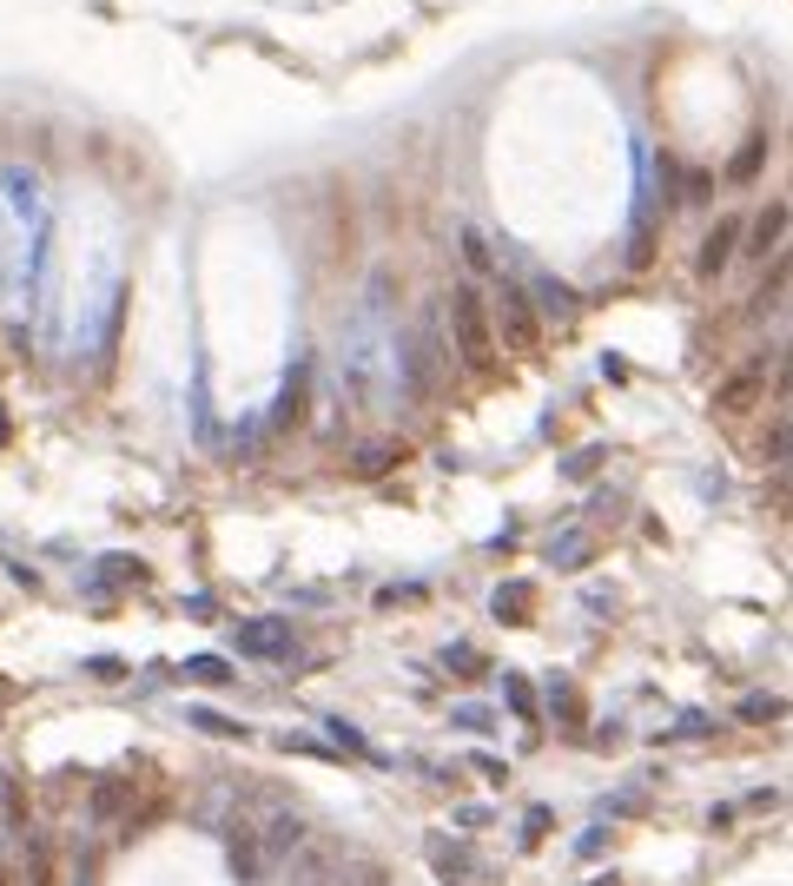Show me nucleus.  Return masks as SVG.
Returning a JSON list of instances; mask_svg holds the SVG:
<instances>
[{
  "mask_svg": "<svg viewBox=\"0 0 793 886\" xmlns=\"http://www.w3.org/2000/svg\"><path fill=\"white\" fill-rule=\"evenodd\" d=\"M542 834H549V808H529V814H523V847H536Z\"/></svg>",
  "mask_w": 793,
  "mask_h": 886,
  "instance_id": "obj_30",
  "label": "nucleus"
},
{
  "mask_svg": "<svg viewBox=\"0 0 793 886\" xmlns=\"http://www.w3.org/2000/svg\"><path fill=\"white\" fill-rule=\"evenodd\" d=\"M338 886H344V879H338Z\"/></svg>",
  "mask_w": 793,
  "mask_h": 886,
  "instance_id": "obj_35",
  "label": "nucleus"
},
{
  "mask_svg": "<svg viewBox=\"0 0 793 886\" xmlns=\"http://www.w3.org/2000/svg\"><path fill=\"white\" fill-rule=\"evenodd\" d=\"M780 714H786L780 695H741V701H734V721H741V728H773Z\"/></svg>",
  "mask_w": 793,
  "mask_h": 886,
  "instance_id": "obj_21",
  "label": "nucleus"
},
{
  "mask_svg": "<svg viewBox=\"0 0 793 886\" xmlns=\"http://www.w3.org/2000/svg\"><path fill=\"white\" fill-rule=\"evenodd\" d=\"M503 701L523 714V728H529V735L542 728V708H536V688H529V675H503Z\"/></svg>",
  "mask_w": 793,
  "mask_h": 886,
  "instance_id": "obj_24",
  "label": "nucleus"
},
{
  "mask_svg": "<svg viewBox=\"0 0 793 886\" xmlns=\"http://www.w3.org/2000/svg\"><path fill=\"white\" fill-rule=\"evenodd\" d=\"M304 411H311V358H298L285 371V390H278V404H272V430L285 437L291 424H304Z\"/></svg>",
  "mask_w": 793,
  "mask_h": 886,
  "instance_id": "obj_13",
  "label": "nucleus"
},
{
  "mask_svg": "<svg viewBox=\"0 0 793 886\" xmlns=\"http://www.w3.org/2000/svg\"><path fill=\"white\" fill-rule=\"evenodd\" d=\"M714 192H721V173H707V166H688V173H681V192H675V205H694V212H707V205H714Z\"/></svg>",
  "mask_w": 793,
  "mask_h": 886,
  "instance_id": "obj_20",
  "label": "nucleus"
},
{
  "mask_svg": "<svg viewBox=\"0 0 793 886\" xmlns=\"http://www.w3.org/2000/svg\"><path fill=\"white\" fill-rule=\"evenodd\" d=\"M490 317H496L503 351H516V358H536V351H542V338H549L542 311H536V298H529V278L496 272V278H490Z\"/></svg>",
  "mask_w": 793,
  "mask_h": 886,
  "instance_id": "obj_3",
  "label": "nucleus"
},
{
  "mask_svg": "<svg viewBox=\"0 0 793 886\" xmlns=\"http://www.w3.org/2000/svg\"><path fill=\"white\" fill-rule=\"evenodd\" d=\"M786 483H793V476H786Z\"/></svg>",
  "mask_w": 793,
  "mask_h": 886,
  "instance_id": "obj_36",
  "label": "nucleus"
},
{
  "mask_svg": "<svg viewBox=\"0 0 793 886\" xmlns=\"http://www.w3.org/2000/svg\"><path fill=\"white\" fill-rule=\"evenodd\" d=\"M767 152H773V139H767V126H754V133L741 139V152L728 159V186H754V179L767 173Z\"/></svg>",
  "mask_w": 793,
  "mask_h": 886,
  "instance_id": "obj_15",
  "label": "nucleus"
},
{
  "mask_svg": "<svg viewBox=\"0 0 793 886\" xmlns=\"http://www.w3.org/2000/svg\"><path fill=\"white\" fill-rule=\"evenodd\" d=\"M549 714L563 721L569 735H582V728H589V701H582V688H576V682H563V675L549 682Z\"/></svg>",
  "mask_w": 793,
  "mask_h": 886,
  "instance_id": "obj_16",
  "label": "nucleus"
},
{
  "mask_svg": "<svg viewBox=\"0 0 793 886\" xmlns=\"http://www.w3.org/2000/svg\"><path fill=\"white\" fill-rule=\"evenodd\" d=\"M767 384H773V358H767V351L741 358V364H734L721 384H714V397H707V417H714V424H747V417L760 411Z\"/></svg>",
  "mask_w": 793,
  "mask_h": 886,
  "instance_id": "obj_4",
  "label": "nucleus"
},
{
  "mask_svg": "<svg viewBox=\"0 0 793 886\" xmlns=\"http://www.w3.org/2000/svg\"><path fill=\"white\" fill-rule=\"evenodd\" d=\"M93 589H146V562L139 556H100L93 562Z\"/></svg>",
  "mask_w": 793,
  "mask_h": 886,
  "instance_id": "obj_17",
  "label": "nucleus"
},
{
  "mask_svg": "<svg viewBox=\"0 0 793 886\" xmlns=\"http://www.w3.org/2000/svg\"><path fill=\"white\" fill-rule=\"evenodd\" d=\"M396 358H404V390L417 397V404H437L450 371H456V351H450V332H443V304H437L430 325L396 338Z\"/></svg>",
  "mask_w": 793,
  "mask_h": 886,
  "instance_id": "obj_2",
  "label": "nucleus"
},
{
  "mask_svg": "<svg viewBox=\"0 0 793 886\" xmlns=\"http://www.w3.org/2000/svg\"><path fill=\"white\" fill-rule=\"evenodd\" d=\"M396 463H404V444H364V450L351 457L357 476H383V470H396Z\"/></svg>",
  "mask_w": 793,
  "mask_h": 886,
  "instance_id": "obj_25",
  "label": "nucleus"
},
{
  "mask_svg": "<svg viewBox=\"0 0 793 886\" xmlns=\"http://www.w3.org/2000/svg\"><path fill=\"white\" fill-rule=\"evenodd\" d=\"M133 808H139V787H133V768H106L93 787H87V821L93 827H126L133 821Z\"/></svg>",
  "mask_w": 793,
  "mask_h": 886,
  "instance_id": "obj_7",
  "label": "nucleus"
},
{
  "mask_svg": "<svg viewBox=\"0 0 793 886\" xmlns=\"http://www.w3.org/2000/svg\"><path fill=\"white\" fill-rule=\"evenodd\" d=\"M443 669H450V675H463V682H476V675H490L483 649H469V641H450V649H443Z\"/></svg>",
  "mask_w": 793,
  "mask_h": 886,
  "instance_id": "obj_28",
  "label": "nucleus"
},
{
  "mask_svg": "<svg viewBox=\"0 0 793 886\" xmlns=\"http://www.w3.org/2000/svg\"><path fill=\"white\" fill-rule=\"evenodd\" d=\"M186 721H192L199 735H218V741H252V728H246V721H231V714H218V708H192Z\"/></svg>",
  "mask_w": 793,
  "mask_h": 886,
  "instance_id": "obj_23",
  "label": "nucleus"
},
{
  "mask_svg": "<svg viewBox=\"0 0 793 886\" xmlns=\"http://www.w3.org/2000/svg\"><path fill=\"white\" fill-rule=\"evenodd\" d=\"M331 735H338V741H344V748H357V754H370V748H364V735H357V728H351V721H331Z\"/></svg>",
  "mask_w": 793,
  "mask_h": 886,
  "instance_id": "obj_32",
  "label": "nucleus"
},
{
  "mask_svg": "<svg viewBox=\"0 0 793 886\" xmlns=\"http://www.w3.org/2000/svg\"><path fill=\"white\" fill-rule=\"evenodd\" d=\"M0 886H14V879H8V866H0Z\"/></svg>",
  "mask_w": 793,
  "mask_h": 886,
  "instance_id": "obj_34",
  "label": "nucleus"
},
{
  "mask_svg": "<svg viewBox=\"0 0 793 886\" xmlns=\"http://www.w3.org/2000/svg\"><path fill=\"white\" fill-rule=\"evenodd\" d=\"M218 847H225V866H231V879H259L265 873V840H259V827L252 821H225L218 827Z\"/></svg>",
  "mask_w": 793,
  "mask_h": 886,
  "instance_id": "obj_10",
  "label": "nucleus"
},
{
  "mask_svg": "<svg viewBox=\"0 0 793 886\" xmlns=\"http://www.w3.org/2000/svg\"><path fill=\"white\" fill-rule=\"evenodd\" d=\"M259 840H265V860H298L311 847V821L298 808H272L265 827H259Z\"/></svg>",
  "mask_w": 793,
  "mask_h": 886,
  "instance_id": "obj_11",
  "label": "nucleus"
},
{
  "mask_svg": "<svg viewBox=\"0 0 793 886\" xmlns=\"http://www.w3.org/2000/svg\"><path fill=\"white\" fill-rule=\"evenodd\" d=\"M27 886H53L60 879V860H53V840L47 834H27V866H21Z\"/></svg>",
  "mask_w": 793,
  "mask_h": 886,
  "instance_id": "obj_19",
  "label": "nucleus"
},
{
  "mask_svg": "<svg viewBox=\"0 0 793 886\" xmlns=\"http://www.w3.org/2000/svg\"><path fill=\"white\" fill-rule=\"evenodd\" d=\"M602 457H608V450H602V444H589V450H576V457L563 463V476H576V483H582V476H595V463H602Z\"/></svg>",
  "mask_w": 793,
  "mask_h": 886,
  "instance_id": "obj_29",
  "label": "nucleus"
},
{
  "mask_svg": "<svg viewBox=\"0 0 793 886\" xmlns=\"http://www.w3.org/2000/svg\"><path fill=\"white\" fill-rule=\"evenodd\" d=\"M786 298H793V246H786L773 265H760V278H754V291H747L741 317H747V325H767V317H773Z\"/></svg>",
  "mask_w": 793,
  "mask_h": 886,
  "instance_id": "obj_9",
  "label": "nucleus"
},
{
  "mask_svg": "<svg viewBox=\"0 0 793 886\" xmlns=\"http://www.w3.org/2000/svg\"><path fill=\"white\" fill-rule=\"evenodd\" d=\"M285 886H338V847H325V840H311V847H304V853L291 860Z\"/></svg>",
  "mask_w": 793,
  "mask_h": 886,
  "instance_id": "obj_14",
  "label": "nucleus"
},
{
  "mask_svg": "<svg viewBox=\"0 0 793 886\" xmlns=\"http://www.w3.org/2000/svg\"><path fill=\"white\" fill-rule=\"evenodd\" d=\"M741 246H747V219H741V212H721V219L707 225L701 252H694V278H701V285H721V278L741 265Z\"/></svg>",
  "mask_w": 793,
  "mask_h": 886,
  "instance_id": "obj_5",
  "label": "nucleus"
},
{
  "mask_svg": "<svg viewBox=\"0 0 793 886\" xmlns=\"http://www.w3.org/2000/svg\"><path fill=\"white\" fill-rule=\"evenodd\" d=\"M179 675L199 682V688H225V682H231V662H225V656H192V662H179Z\"/></svg>",
  "mask_w": 793,
  "mask_h": 886,
  "instance_id": "obj_26",
  "label": "nucleus"
},
{
  "mask_svg": "<svg viewBox=\"0 0 793 886\" xmlns=\"http://www.w3.org/2000/svg\"><path fill=\"white\" fill-rule=\"evenodd\" d=\"M231 649H238V656H252V662H291L298 635H291L285 622H272V615H252V622H238V628H231Z\"/></svg>",
  "mask_w": 793,
  "mask_h": 886,
  "instance_id": "obj_8",
  "label": "nucleus"
},
{
  "mask_svg": "<svg viewBox=\"0 0 793 886\" xmlns=\"http://www.w3.org/2000/svg\"><path fill=\"white\" fill-rule=\"evenodd\" d=\"M529 298H536V311H542V325H576V317H582V298L563 285V278H555V272H529Z\"/></svg>",
  "mask_w": 793,
  "mask_h": 886,
  "instance_id": "obj_12",
  "label": "nucleus"
},
{
  "mask_svg": "<svg viewBox=\"0 0 793 886\" xmlns=\"http://www.w3.org/2000/svg\"><path fill=\"white\" fill-rule=\"evenodd\" d=\"M443 332H450V351L469 377H503V338H496V317H490V291L476 278H456L443 291Z\"/></svg>",
  "mask_w": 793,
  "mask_h": 886,
  "instance_id": "obj_1",
  "label": "nucleus"
},
{
  "mask_svg": "<svg viewBox=\"0 0 793 886\" xmlns=\"http://www.w3.org/2000/svg\"><path fill=\"white\" fill-rule=\"evenodd\" d=\"M786 246H793V199H767V205L747 219V246H741V259H747V265H773Z\"/></svg>",
  "mask_w": 793,
  "mask_h": 886,
  "instance_id": "obj_6",
  "label": "nucleus"
},
{
  "mask_svg": "<svg viewBox=\"0 0 793 886\" xmlns=\"http://www.w3.org/2000/svg\"><path fill=\"white\" fill-rule=\"evenodd\" d=\"M0 444H8V411H0Z\"/></svg>",
  "mask_w": 793,
  "mask_h": 886,
  "instance_id": "obj_33",
  "label": "nucleus"
},
{
  "mask_svg": "<svg viewBox=\"0 0 793 886\" xmlns=\"http://www.w3.org/2000/svg\"><path fill=\"white\" fill-rule=\"evenodd\" d=\"M490 609H496V622H529V615H536V589H529V583H503Z\"/></svg>",
  "mask_w": 793,
  "mask_h": 886,
  "instance_id": "obj_22",
  "label": "nucleus"
},
{
  "mask_svg": "<svg viewBox=\"0 0 793 886\" xmlns=\"http://www.w3.org/2000/svg\"><path fill=\"white\" fill-rule=\"evenodd\" d=\"M760 463H767V470H786V463H793V417H780V424L760 437Z\"/></svg>",
  "mask_w": 793,
  "mask_h": 886,
  "instance_id": "obj_27",
  "label": "nucleus"
},
{
  "mask_svg": "<svg viewBox=\"0 0 793 886\" xmlns=\"http://www.w3.org/2000/svg\"><path fill=\"white\" fill-rule=\"evenodd\" d=\"M87 675H100V682H119V675H126V662H113V656H93V662H87Z\"/></svg>",
  "mask_w": 793,
  "mask_h": 886,
  "instance_id": "obj_31",
  "label": "nucleus"
},
{
  "mask_svg": "<svg viewBox=\"0 0 793 886\" xmlns=\"http://www.w3.org/2000/svg\"><path fill=\"white\" fill-rule=\"evenodd\" d=\"M456 246H463V265H469V278L476 285H490L503 265H496V252H490V238L476 232V225H456Z\"/></svg>",
  "mask_w": 793,
  "mask_h": 886,
  "instance_id": "obj_18",
  "label": "nucleus"
}]
</instances>
